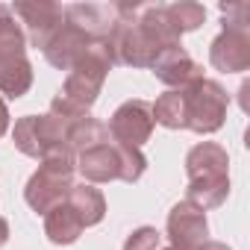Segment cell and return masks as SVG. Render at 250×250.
I'll list each match as a JSON object with an SVG mask.
<instances>
[{
    "label": "cell",
    "instance_id": "cell-1",
    "mask_svg": "<svg viewBox=\"0 0 250 250\" xmlns=\"http://www.w3.org/2000/svg\"><path fill=\"white\" fill-rule=\"evenodd\" d=\"M186 200L197 209H218L229 197V156L215 142H200L186 156Z\"/></svg>",
    "mask_w": 250,
    "mask_h": 250
},
{
    "label": "cell",
    "instance_id": "cell-2",
    "mask_svg": "<svg viewBox=\"0 0 250 250\" xmlns=\"http://www.w3.org/2000/svg\"><path fill=\"white\" fill-rule=\"evenodd\" d=\"M33 85V65L27 59V39L12 9L0 3V94L24 97Z\"/></svg>",
    "mask_w": 250,
    "mask_h": 250
},
{
    "label": "cell",
    "instance_id": "cell-3",
    "mask_svg": "<svg viewBox=\"0 0 250 250\" xmlns=\"http://www.w3.org/2000/svg\"><path fill=\"white\" fill-rule=\"evenodd\" d=\"M183 91V112H186V130L209 136L224 127V118L229 109V94L215 80H197Z\"/></svg>",
    "mask_w": 250,
    "mask_h": 250
},
{
    "label": "cell",
    "instance_id": "cell-4",
    "mask_svg": "<svg viewBox=\"0 0 250 250\" xmlns=\"http://www.w3.org/2000/svg\"><path fill=\"white\" fill-rule=\"evenodd\" d=\"M74 156H47L42 159L39 171L27 180L24 200L33 212L47 215L53 206L68 200V191L74 188Z\"/></svg>",
    "mask_w": 250,
    "mask_h": 250
},
{
    "label": "cell",
    "instance_id": "cell-5",
    "mask_svg": "<svg viewBox=\"0 0 250 250\" xmlns=\"http://www.w3.org/2000/svg\"><path fill=\"white\" fill-rule=\"evenodd\" d=\"M109 68H112V56H109L106 44L94 42L74 62V68L68 71L59 94L65 100L77 103L80 109H91L94 100H97V94H100V88H103V83H106V77H109Z\"/></svg>",
    "mask_w": 250,
    "mask_h": 250
},
{
    "label": "cell",
    "instance_id": "cell-6",
    "mask_svg": "<svg viewBox=\"0 0 250 250\" xmlns=\"http://www.w3.org/2000/svg\"><path fill=\"white\" fill-rule=\"evenodd\" d=\"M12 142L24 156L39 159V162L47 156H74V150L65 142V127L50 112L47 115H24L12 130Z\"/></svg>",
    "mask_w": 250,
    "mask_h": 250
},
{
    "label": "cell",
    "instance_id": "cell-7",
    "mask_svg": "<svg viewBox=\"0 0 250 250\" xmlns=\"http://www.w3.org/2000/svg\"><path fill=\"white\" fill-rule=\"evenodd\" d=\"M153 127H156V121H153V106H150L147 100H142V97L121 103V106L112 112L109 124H106L112 142L127 145V147H142L145 142H150Z\"/></svg>",
    "mask_w": 250,
    "mask_h": 250
},
{
    "label": "cell",
    "instance_id": "cell-8",
    "mask_svg": "<svg viewBox=\"0 0 250 250\" xmlns=\"http://www.w3.org/2000/svg\"><path fill=\"white\" fill-rule=\"evenodd\" d=\"M15 21L24 24V39L33 44V47H42L50 42V36L62 27L65 21V6L53 3V0H21V3L9 6Z\"/></svg>",
    "mask_w": 250,
    "mask_h": 250
},
{
    "label": "cell",
    "instance_id": "cell-9",
    "mask_svg": "<svg viewBox=\"0 0 250 250\" xmlns=\"http://www.w3.org/2000/svg\"><path fill=\"white\" fill-rule=\"evenodd\" d=\"M74 168L80 171L83 183H112V180H121V159H118V145L112 142V136L83 153H77L74 159Z\"/></svg>",
    "mask_w": 250,
    "mask_h": 250
},
{
    "label": "cell",
    "instance_id": "cell-10",
    "mask_svg": "<svg viewBox=\"0 0 250 250\" xmlns=\"http://www.w3.org/2000/svg\"><path fill=\"white\" fill-rule=\"evenodd\" d=\"M212 68L224 74H241L250 68V30H221L209 47Z\"/></svg>",
    "mask_w": 250,
    "mask_h": 250
},
{
    "label": "cell",
    "instance_id": "cell-11",
    "mask_svg": "<svg viewBox=\"0 0 250 250\" xmlns=\"http://www.w3.org/2000/svg\"><path fill=\"white\" fill-rule=\"evenodd\" d=\"M165 232L171 238L174 247H188V244H200L209 238V224H206V212L191 206L188 200H180L165 221Z\"/></svg>",
    "mask_w": 250,
    "mask_h": 250
},
{
    "label": "cell",
    "instance_id": "cell-12",
    "mask_svg": "<svg viewBox=\"0 0 250 250\" xmlns=\"http://www.w3.org/2000/svg\"><path fill=\"white\" fill-rule=\"evenodd\" d=\"M94 42L77 27V24H71V21H62V27L50 36V42L44 44V59L53 65V68H59V71H71L74 68V62L91 47Z\"/></svg>",
    "mask_w": 250,
    "mask_h": 250
},
{
    "label": "cell",
    "instance_id": "cell-13",
    "mask_svg": "<svg viewBox=\"0 0 250 250\" xmlns=\"http://www.w3.org/2000/svg\"><path fill=\"white\" fill-rule=\"evenodd\" d=\"M65 21L77 24L91 42H106L118 24L115 3H71L65 6Z\"/></svg>",
    "mask_w": 250,
    "mask_h": 250
},
{
    "label": "cell",
    "instance_id": "cell-14",
    "mask_svg": "<svg viewBox=\"0 0 250 250\" xmlns=\"http://www.w3.org/2000/svg\"><path fill=\"white\" fill-rule=\"evenodd\" d=\"M153 74L168 88H186V85L203 80V65H197L186 53V47H171L153 62Z\"/></svg>",
    "mask_w": 250,
    "mask_h": 250
},
{
    "label": "cell",
    "instance_id": "cell-15",
    "mask_svg": "<svg viewBox=\"0 0 250 250\" xmlns=\"http://www.w3.org/2000/svg\"><path fill=\"white\" fill-rule=\"evenodd\" d=\"M65 203L77 212V218L83 221V227H94L106 215V197L91 183H74V188L68 191V200Z\"/></svg>",
    "mask_w": 250,
    "mask_h": 250
},
{
    "label": "cell",
    "instance_id": "cell-16",
    "mask_svg": "<svg viewBox=\"0 0 250 250\" xmlns=\"http://www.w3.org/2000/svg\"><path fill=\"white\" fill-rule=\"evenodd\" d=\"M83 229H85L83 221L77 218V212L68 203H59L44 215V235L53 244H74L83 235Z\"/></svg>",
    "mask_w": 250,
    "mask_h": 250
},
{
    "label": "cell",
    "instance_id": "cell-17",
    "mask_svg": "<svg viewBox=\"0 0 250 250\" xmlns=\"http://www.w3.org/2000/svg\"><path fill=\"white\" fill-rule=\"evenodd\" d=\"M165 15H168V21L174 24V30H177L180 36L197 30V27L206 21V9H203L200 3H168V6H165Z\"/></svg>",
    "mask_w": 250,
    "mask_h": 250
},
{
    "label": "cell",
    "instance_id": "cell-18",
    "mask_svg": "<svg viewBox=\"0 0 250 250\" xmlns=\"http://www.w3.org/2000/svg\"><path fill=\"white\" fill-rule=\"evenodd\" d=\"M118 145V142H115ZM118 159H121V183H136L147 171V156L139 147L118 145Z\"/></svg>",
    "mask_w": 250,
    "mask_h": 250
},
{
    "label": "cell",
    "instance_id": "cell-19",
    "mask_svg": "<svg viewBox=\"0 0 250 250\" xmlns=\"http://www.w3.org/2000/svg\"><path fill=\"white\" fill-rule=\"evenodd\" d=\"M224 30H250V3H221Z\"/></svg>",
    "mask_w": 250,
    "mask_h": 250
},
{
    "label": "cell",
    "instance_id": "cell-20",
    "mask_svg": "<svg viewBox=\"0 0 250 250\" xmlns=\"http://www.w3.org/2000/svg\"><path fill=\"white\" fill-rule=\"evenodd\" d=\"M159 244H162V235L153 227H139L127 235L124 250H159Z\"/></svg>",
    "mask_w": 250,
    "mask_h": 250
},
{
    "label": "cell",
    "instance_id": "cell-21",
    "mask_svg": "<svg viewBox=\"0 0 250 250\" xmlns=\"http://www.w3.org/2000/svg\"><path fill=\"white\" fill-rule=\"evenodd\" d=\"M165 250H229L227 244H221V241H212V238H206V241H200V244H188V247H165Z\"/></svg>",
    "mask_w": 250,
    "mask_h": 250
},
{
    "label": "cell",
    "instance_id": "cell-22",
    "mask_svg": "<svg viewBox=\"0 0 250 250\" xmlns=\"http://www.w3.org/2000/svg\"><path fill=\"white\" fill-rule=\"evenodd\" d=\"M6 130H9V109H6L3 97H0V139L6 136Z\"/></svg>",
    "mask_w": 250,
    "mask_h": 250
},
{
    "label": "cell",
    "instance_id": "cell-23",
    "mask_svg": "<svg viewBox=\"0 0 250 250\" xmlns=\"http://www.w3.org/2000/svg\"><path fill=\"white\" fill-rule=\"evenodd\" d=\"M6 241H9V221L0 215V247H3Z\"/></svg>",
    "mask_w": 250,
    "mask_h": 250
},
{
    "label": "cell",
    "instance_id": "cell-24",
    "mask_svg": "<svg viewBox=\"0 0 250 250\" xmlns=\"http://www.w3.org/2000/svg\"><path fill=\"white\" fill-rule=\"evenodd\" d=\"M247 91H250V83H241V109L247 112Z\"/></svg>",
    "mask_w": 250,
    "mask_h": 250
}]
</instances>
